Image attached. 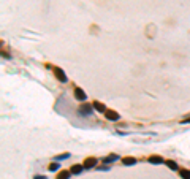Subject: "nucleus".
Listing matches in <instances>:
<instances>
[{
    "mask_svg": "<svg viewBox=\"0 0 190 179\" xmlns=\"http://www.w3.org/2000/svg\"><path fill=\"white\" fill-rule=\"evenodd\" d=\"M92 108H94V106H90V105H87V103H82L79 106L81 116H90V114H92Z\"/></svg>",
    "mask_w": 190,
    "mask_h": 179,
    "instance_id": "1",
    "label": "nucleus"
},
{
    "mask_svg": "<svg viewBox=\"0 0 190 179\" xmlns=\"http://www.w3.org/2000/svg\"><path fill=\"white\" fill-rule=\"evenodd\" d=\"M105 116H106V119H109V121H119L120 119V116L116 111H113V109H106Z\"/></svg>",
    "mask_w": 190,
    "mask_h": 179,
    "instance_id": "2",
    "label": "nucleus"
},
{
    "mask_svg": "<svg viewBox=\"0 0 190 179\" xmlns=\"http://www.w3.org/2000/svg\"><path fill=\"white\" fill-rule=\"evenodd\" d=\"M75 98H76V100H79V102H84V100L87 98V95H86L84 90L78 87V89H75Z\"/></svg>",
    "mask_w": 190,
    "mask_h": 179,
    "instance_id": "3",
    "label": "nucleus"
},
{
    "mask_svg": "<svg viewBox=\"0 0 190 179\" xmlns=\"http://www.w3.org/2000/svg\"><path fill=\"white\" fill-rule=\"evenodd\" d=\"M97 165V159L95 157H89L84 160V168H94Z\"/></svg>",
    "mask_w": 190,
    "mask_h": 179,
    "instance_id": "4",
    "label": "nucleus"
},
{
    "mask_svg": "<svg viewBox=\"0 0 190 179\" xmlns=\"http://www.w3.org/2000/svg\"><path fill=\"white\" fill-rule=\"evenodd\" d=\"M55 76H57V79L60 82H67V76H65V73H63L60 68H55Z\"/></svg>",
    "mask_w": 190,
    "mask_h": 179,
    "instance_id": "5",
    "label": "nucleus"
},
{
    "mask_svg": "<svg viewBox=\"0 0 190 179\" xmlns=\"http://www.w3.org/2000/svg\"><path fill=\"white\" fill-rule=\"evenodd\" d=\"M165 160L160 157V155H152V157H149V163H154V165H160L163 163Z\"/></svg>",
    "mask_w": 190,
    "mask_h": 179,
    "instance_id": "6",
    "label": "nucleus"
},
{
    "mask_svg": "<svg viewBox=\"0 0 190 179\" xmlns=\"http://www.w3.org/2000/svg\"><path fill=\"white\" fill-rule=\"evenodd\" d=\"M122 163L125 165V167H132V165L136 163V159H133V157H125V159H122Z\"/></svg>",
    "mask_w": 190,
    "mask_h": 179,
    "instance_id": "7",
    "label": "nucleus"
},
{
    "mask_svg": "<svg viewBox=\"0 0 190 179\" xmlns=\"http://www.w3.org/2000/svg\"><path fill=\"white\" fill-rule=\"evenodd\" d=\"M82 167H84V165H73L71 167V174H79L81 171H82Z\"/></svg>",
    "mask_w": 190,
    "mask_h": 179,
    "instance_id": "8",
    "label": "nucleus"
},
{
    "mask_svg": "<svg viewBox=\"0 0 190 179\" xmlns=\"http://www.w3.org/2000/svg\"><path fill=\"white\" fill-rule=\"evenodd\" d=\"M71 176V171H60L57 174V179H70Z\"/></svg>",
    "mask_w": 190,
    "mask_h": 179,
    "instance_id": "9",
    "label": "nucleus"
},
{
    "mask_svg": "<svg viewBox=\"0 0 190 179\" xmlns=\"http://www.w3.org/2000/svg\"><path fill=\"white\" fill-rule=\"evenodd\" d=\"M94 108L97 109V111H100V113H105V111H106L105 105H103V103H100V102H95V103H94Z\"/></svg>",
    "mask_w": 190,
    "mask_h": 179,
    "instance_id": "10",
    "label": "nucleus"
},
{
    "mask_svg": "<svg viewBox=\"0 0 190 179\" xmlns=\"http://www.w3.org/2000/svg\"><path fill=\"white\" fill-rule=\"evenodd\" d=\"M166 167H168L170 170H173V171H176L178 170V165H176V162H173V160H166Z\"/></svg>",
    "mask_w": 190,
    "mask_h": 179,
    "instance_id": "11",
    "label": "nucleus"
},
{
    "mask_svg": "<svg viewBox=\"0 0 190 179\" xmlns=\"http://www.w3.org/2000/svg\"><path fill=\"white\" fill-rule=\"evenodd\" d=\"M181 178L182 179H190V171L189 170H181Z\"/></svg>",
    "mask_w": 190,
    "mask_h": 179,
    "instance_id": "12",
    "label": "nucleus"
},
{
    "mask_svg": "<svg viewBox=\"0 0 190 179\" xmlns=\"http://www.w3.org/2000/svg\"><path fill=\"white\" fill-rule=\"evenodd\" d=\"M117 159H119L117 155H109V157H106V159H105V163L108 165V163H111V162H116Z\"/></svg>",
    "mask_w": 190,
    "mask_h": 179,
    "instance_id": "13",
    "label": "nucleus"
},
{
    "mask_svg": "<svg viewBox=\"0 0 190 179\" xmlns=\"http://www.w3.org/2000/svg\"><path fill=\"white\" fill-rule=\"evenodd\" d=\"M59 167H60L59 163H51V165H49V171H57Z\"/></svg>",
    "mask_w": 190,
    "mask_h": 179,
    "instance_id": "14",
    "label": "nucleus"
},
{
    "mask_svg": "<svg viewBox=\"0 0 190 179\" xmlns=\"http://www.w3.org/2000/svg\"><path fill=\"white\" fill-rule=\"evenodd\" d=\"M70 157V154H63V155H59V157H55V160H63V159H68Z\"/></svg>",
    "mask_w": 190,
    "mask_h": 179,
    "instance_id": "15",
    "label": "nucleus"
},
{
    "mask_svg": "<svg viewBox=\"0 0 190 179\" xmlns=\"http://www.w3.org/2000/svg\"><path fill=\"white\" fill-rule=\"evenodd\" d=\"M97 170H100V171H108V170H109V167H98Z\"/></svg>",
    "mask_w": 190,
    "mask_h": 179,
    "instance_id": "16",
    "label": "nucleus"
},
{
    "mask_svg": "<svg viewBox=\"0 0 190 179\" xmlns=\"http://www.w3.org/2000/svg\"><path fill=\"white\" fill-rule=\"evenodd\" d=\"M35 179H48V178H44V176H40V174H38V176H35Z\"/></svg>",
    "mask_w": 190,
    "mask_h": 179,
    "instance_id": "17",
    "label": "nucleus"
},
{
    "mask_svg": "<svg viewBox=\"0 0 190 179\" xmlns=\"http://www.w3.org/2000/svg\"><path fill=\"white\" fill-rule=\"evenodd\" d=\"M184 122H185V124H190V117H189V119H184Z\"/></svg>",
    "mask_w": 190,
    "mask_h": 179,
    "instance_id": "18",
    "label": "nucleus"
}]
</instances>
